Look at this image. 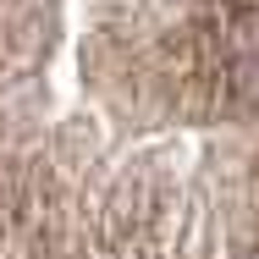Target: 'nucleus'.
Listing matches in <instances>:
<instances>
[]
</instances>
